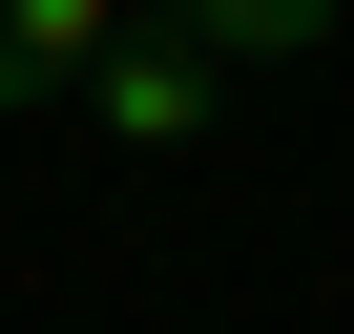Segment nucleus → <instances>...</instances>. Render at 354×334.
I'll return each mask as SVG.
<instances>
[{"label":"nucleus","instance_id":"1","mask_svg":"<svg viewBox=\"0 0 354 334\" xmlns=\"http://www.w3.org/2000/svg\"><path fill=\"white\" fill-rule=\"evenodd\" d=\"M104 42H125V0H0V125H21V105H63Z\"/></svg>","mask_w":354,"mask_h":334},{"label":"nucleus","instance_id":"2","mask_svg":"<svg viewBox=\"0 0 354 334\" xmlns=\"http://www.w3.org/2000/svg\"><path fill=\"white\" fill-rule=\"evenodd\" d=\"M84 84H104V125H125V146H188V125H209V84H230V63H188V42H104V63H84Z\"/></svg>","mask_w":354,"mask_h":334},{"label":"nucleus","instance_id":"3","mask_svg":"<svg viewBox=\"0 0 354 334\" xmlns=\"http://www.w3.org/2000/svg\"><path fill=\"white\" fill-rule=\"evenodd\" d=\"M167 42H188V63H313L333 0H167Z\"/></svg>","mask_w":354,"mask_h":334}]
</instances>
